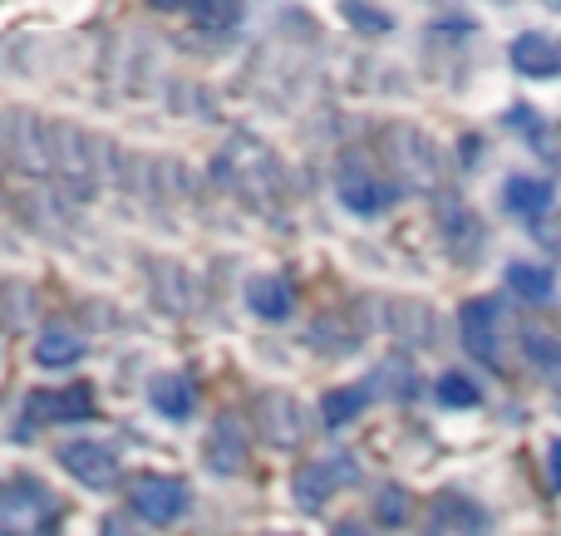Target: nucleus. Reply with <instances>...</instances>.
Returning <instances> with one entry per match:
<instances>
[{
    "instance_id": "1a4fd4ad",
    "label": "nucleus",
    "mask_w": 561,
    "mask_h": 536,
    "mask_svg": "<svg viewBox=\"0 0 561 536\" xmlns=\"http://www.w3.org/2000/svg\"><path fill=\"white\" fill-rule=\"evenodd\" d=\"M247 305H252L262 321H286L296 311V291H290L286 276H252L247 281Z\"/></svg>"
},
{
    "instance_id": "4468645a",
    "label": "nucleus",
    "mask_w": 561,
    "mask_h": 536,
    "mask_svg": "<svg viewBox=\"0 0 561 536\" xmlns=\"http://www.w3.org/2000/svg\"><path fill=\"white\" fill-rule=\"evenodd\" d=\"M242 458H247V448H242V433L232 429V423H217L213 429V439H207V463H213L217 473H237L242 468Z\"/></svg>"
},
{
    "instance_id": "4be33fe9",
    "label": "nucleus",
    "mask_w": 561,
    "mask_h": 536,
    "mask_svg": "<svg viewBox=\"0 0 561 536\" xmlns=\"http://www.w3.org/2000/svg\"><path fill=\"white\" fill-rule=\"evenodd\" d=\"M99 536H138V532H134V527H128V522L108 517V522H104V532H99Z\"/></svg>"
},
{
    "instance_id": "f8f14e48",
    "label": "nucleus",
    "mask_w": 561,
    "mask_h": 536,
    "mask_svg": "<svg viewBox=\"0 0 561 536\" xmlns=\"http://www.w3.org/2000/svg\"><path fill=\"white\" fill-rule=\"evenodd\" d=\"M148 404H153L163 419H187L197 409V389L187 374H163V380L148 384Z\"/></svg>"
},
{
    "instance_id": "9d476101",
    "label": "nucleus",
    "mask_w": 561,
    "mask_h": 536,
    "mask_svg": "<svg viewBox=\"0 0 561 536\" xmlns=\"http://www.w3.org/2000/svg\"><path fill=\"white\" fill-rule=\"evenodd\" d=\"M340 197H345V207H355V212H365V217L385 212V207L394 202V193H389L379 177L359 173V167H345V173H340Z\"/></svg>"
},
{
    "instance_id": "dca6fc26",
    "label": "nucleus",
    "mask_w": 561,
    "mask_h": 536,
    "mask_svg": "<svg viewBox=\"0 0 561 536\" xmlns=\"http://www.w3.org/2000/svg\"><path fill=\"white\" fill-rule=\"evenodd\" d=\"M507 286H513L523 301H547V295H552V271L533 266V261H517V266H507Z\"/></svg>"
},
{
    "instance_id": "f03ea898",
    "label": "nucleus",
    "mask_w": 561,
    "mask_h": 536,
    "mask_svg": "<svg viewBox=\"0 0 561 536\" xmlns=\"http://www.w3.org/2000/svg\"><path fill=\"white\" fill-rule=\"evenodd\" d=\"M55 512H59L55 492H49L45 482H35V478H15L5 492H0V522H10V527H20V532L49 527Z\"/></svg>"
},
{
    "instance_id": "423d86ee",
    "label": "nucleus",
    "mask_w": 561,
    "mask_h": 536,
    "mask_svg": "<svg viewBox=\"0 0 561 536\" xmlns=\"http://www.w3.org/2000/svg\"><path fill=\"white\" fill-rule=\"evenodd\" d=\"M59 463H65L69 478H79L84 488H108L118 478V453L99 439H75L59 448Z\"/></svg>"
},
{
    "instance_id": "a211bd4d",
    "label": "nucleus",
    "mask_w": 561,
    "mask_h": 536,
    "mask_svg": "<svg viewBox=\"0 0 561 536\" xmlns=\"http://www.w3.org/2000/svg\"><path fill=\"white\" fill-rule=\"evenodd\" d=\"M483 399V389H478L473 380H468V374H444V380H438V404H448V409H473V404Z\"/></svg>"
},
{
    "instance_id": "2eb2a0df",
    "label": "nucleus",
    "mask_w": 561,
    "mask_h": 536,
    "mask_svg": "<svg viewBox=\"0 0 561 536\" xmlns=\"http://www.w3.org/2000/svg\"><path fill=\"white\" fill-rule=\"evenodd\" d=\"M369 404V389L365 384H350V389H330L325 399H320V419H325V429H340V423H350L359 409Z\"/></svg>"
},
{
    "instance_id": "f257e3e1",
    "label": "nucleus",
    "mask_w": 561,
    "mask_h": 536,
    "mask_svg": "<svg viewBox=\"0 0 561 536\" xmlns=\"http://www.w3.org/2000/svg\"><path fill=\"white\" fill-rule=\"evenodd\" d=\"M128 502H134V512L148 522V527H173V522L187 512L193 492H187L183 478H163V473H148V478L134 482Z\"/></svg>"
},
{
    "instance_id": "f3484780",
    "label": "nucleus",
    "mask_w": 561,
    "mask_h": 536,
    "mask_svg": "<svg viewBox=\"0 0 561 536\" xmlns=\"http://www.w3.org/2000/svg\"><path fill=\"white\" fill-rule=\"evenodd\" d=\"M187 15H193V25L207 30V35H232V30L242 25V5H193Z\"/></svg>"
},
{
    "instance_id": "0eeeda50",
    "label": "nucleus",
    "mask_w": 561,
    "mask_h": 536,
    "mask_svg": "<svg viewBox=\"0 0 561 536\" xmlns=\"http://www.w3.org/2000/svg\"><path fill=\"white\" fill-rule=\"evenodd\" d=\"M424 536H488V512L478 508V502L448 492V498H438L434 508H428Z\"/></svg>"
},
{
    "instance_id": "5701e85b",
    "label": "nucleus",
    "mask_w": 561,
    "mask_h": 536,
    "mask_svg": "<svg viewBox=\"0 0 561 536\" xmlns=\"http://www.w3.org/2000/svg\"><path fill=\"white\" fill-rule=\"evenodd\" d=\"M335 536H369V532L359 527V522H345V527H335Z\"/></svg>"
},
{
    "instance_id": "39448f33",
    "label": "nucleus",
    "mask_w": 561,
    "mask_h": 536,
    "mask_svg": "<svg viewBox=\"0 0 561 536\" xmlns=\"http://www.w3.org/2000/svg\"><path fill=\"white\" fill-rule=\"evenodd\" d=\"M497 325H503V311H497V301H468L463 311H458V330H463V345L473 360L483 364H503V350H497Z\"/></svg>"
},
{
    "instance_id": "6ab92c4d",
    "label": "nucleus",
    "mask_w": 561,
    "mask_h": 536,
    "mask_svg": "<svg viewBox=\"0 0 561 536\" xmlns=\"http://www.w3.org/2000/svg\"><path fill=\"white\" fill-rule=\"evenodd\" d=\"M340 15H345L355 30H365V35H389V30H394V20H389V10L359 5V0H350V5H340Z\"/></svg>"
},
{
    "instance_id": "ddd939ff",
    "label": "nucleus",
    "mask_w": 561,
    "mask_h": 536,
    "mask_svg": "<svg viewBox=\"0 0 561 536\" xmlns=\"http://www.w3.org/2000/svg\"><path fill=\"white\" fill-rule=\"evenodd\" d=\"M503 202H507V212L537 217V212H547V202H552V187H547L542 177H507Z\"/></svg>"
},
{
    "instance_id": "7ed1b4c3",
    "label": "nucleus",
    "mask_w": 561,
    "mask_h": 536,
    "mask_svg": "<svg viewBox=\"0 0 561 536\" xmlns=\"http://www.w3.org/2000/svg\"><path fill=\"white\" fill-rule=\"evenodd\" d=\"M359 478V468H355V458H316V463H306V468L296 473V482H290V488H296V502L300 508H325L330 498H335V492H345L350 482Z\"/></svg>"
},
{
    "instance_id": "6e6552de",
    "label": "nucleus",
    "mask_w": 561,
    "mask_h": 536,
    "mask_svg": "<svg viewBox=\"0 0 561 536\" xmlns=\"http://www.w3.org/2000/svg\"><path fill=\"white\" fill-rule=\"evenodd\" d=\"M513 65L533 79H552V74H561V49L542 30H527V35L513 39Z\"/></svg>"
},
{
    "instance_id": "9b49d317",
    "label": "nucleus",
    "mask_w": 561,
    "mask_h": 536,
    "mask_svg": "<svg viewBox=\"0 0 561 536\" xmlns=\"http://www.w3.org/2000/svg\"><path fill=\"white\" fill-rule=\"evenodd\" d=\"M35 360L45 364V370H69V364L84 360V340H79L69 325H45L35 340Z\"/></svg>"
},
{
    "instance_id": "20e7f679",
    "label": "nucleus",
    "mask_w": 561,
    "mask_h": 536,
    "mask_svg": "<svg viewBox=\"0 0 561 536\" xmlns=\"http://www.w3.org/2000/svg\"><path fill=\"white\" fill-rule=\"evenodd\" d=\"M25 423H35V429H49V423H79L94 413V394H89V384H69V389H35L25 399Z\"/></svg>"
},
{
    "instance_id": "aec40b11",
    "label": "nucleus",
    "mask_w": 561,
    "mask_h": 536,
    "mask_svg": "<svg viewBox=\"0 0 561 536\" xmlns=\"http://www.w3.org/2000/svg\"><path fill=\"white\" fill-rule=\"evenodd\" d=\"M409 517V498L399 488H389L385 498H379V522H389V527H399V522Z\"/></svg>"
},
{
    "instance_id": "412c9836",
    "label": "nucleus",
    "mask_w": 561,
    "mask_h": 536,
    "mask_svg": "<svg viewBox=\"0 0 561 536\" xmlns=\"http://www.w3.org/2000/svg\"><path fill=\"white\" fill-rule=\"evenodd\" d=\"M547 478H552V488L561 492V439L547 448Z\"/></svg>"
}]
</instances>
